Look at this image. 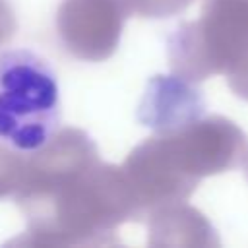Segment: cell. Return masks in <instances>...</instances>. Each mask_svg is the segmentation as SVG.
Segmentation results:
<instances>
[{
  "mask_svg": "<svg viewBox=\"0 0 248 248\" xmlns=\"http://www.w3.org/2000/svg\"><path fill=\"white\" fill-rule=\"evenodd\" d=\"M227 78H229V87L234 91V95L248 101V56H244L238 64H234L227 72Z\"/></svg>",
  "mask_w": 248,
  "mask_h": 248,
  "instance_id": "277c9868",
  "label": "cell"
},
{
  "mask_svg": "<svg viewBox=\"0 0 248 248\" xmlns=\"http://www.w3.org/2000/svg\"><path fill=\"white\" fill-rule=\"evenodd\" d=\"M242 167H244V174H246V178H248V149H246V153H244V159H242Z\"/></svg>",
  "mask_w": 248,
  "mask_h": 248,
  "instance_id": "5b68a950",
  "label": "cell"
},
{
  "mask_svg": "<svg viewBox=\"0 0 248 248\" xmlns=\"http://www.w3.org/2000/svg\"><path fill=\"white\" fill-rule=\"evenodd\" d=\"M203 99L198 89L178 78L157 76L145 95L143 122L167 132H180L203 114Z\"/></svg>",
  "mask_w": 248,
  "mask_h": 248,
  "instance_id": "3957f363",
  "label": "cell"
},
{
  "mask_svg": "<svg viewBox=\"0 0 248 248\" xmlns=\"http://www.w3.org/2000/svg\"><path fill=\"white\" fill-rule=\"evenodd\" d=\"M60 126V85L48 58L27 46L0 48V143L31 155Z\"/></svg>",
  "mask_w": 248,
  "mask_h": 248,
  "instance_id": "6da1fadb",
  "label": "cell"
},
{
  "mask_svg": "<svg viewBox=\"0 0 248 248\" xmlns=\"http://www.w3.org/2000/svg\"><path fill=\"white\" fill-rule=\"evenodd\" d=\"M180 60L190 79L227 74L248 56V0H211L200 25L184 37Z\"/></svg>",
  "mask_w": 248,
  "mask_h": 248,
  "instance_id": "7a4b0ae2",
  "label": "cell"
}]
</instances>
